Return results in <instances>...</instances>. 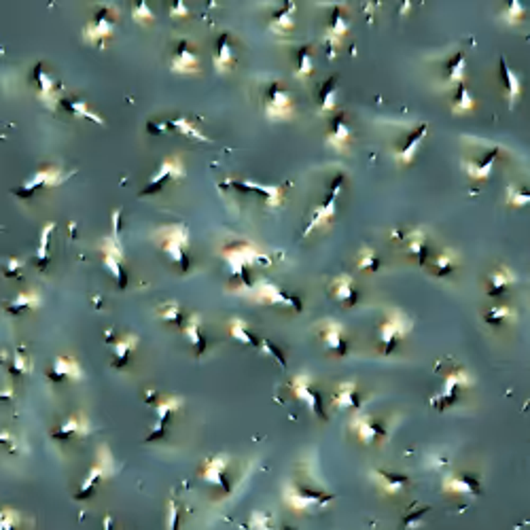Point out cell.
Listing matches in <instances>:
<instances>
[{"mask_svg":"<svg viewBox=\"0 0 530 530\" xmlns=\"http://www.w3.org/2000/svg\"><path fill=\"white\" fill-rule=\"evenodd\" d=\"M212 64L218 73H227L233 64H235V55H233V47H231V38L229 34H221L216 41V49H214V58Z\"/></svg>","mask_w":530,"mask_h":530,"instance_id":"obj_31","label":"cell"},{"mask_svg":"<svg viewBox=\"0 0 530 530\" xmlns=\"http://www.w3.org/2000/svg\"><path fill=\"white\" fill-rule=\"evenodd\" d=\"M371 479L378 484V488L384 492V494H401L406 490V486L410 484V477L408 475H399V473H388V471H380V469H373L371 471Z\"/></svg>","mask_w":530,"mask_h":530,"instance_id":"obj_28","label":"cell"},{"mask_svg":"<svg viewBox=\"0 0 530 530\" xmlns=\"http://www.w3.org/2000/svg\"><path fill=\"white\" fill-rule=\"evenodd\" d=\"M348 34V17H346V9L341 4H333V13H331V19H329V26H327V32H324V45L329 49V58L333 60L344 36Z\"/></svg>","mask_w":530,"mask_h":530,"instance_id":"obj_14","label":"cell"},{"mask_svg":"<svg viewBox=\"0 0 530 530\" xmlns=\"http://www.w3.org/2000/svg\"><path fill=\"white\" fill-rule=\"evenodd\" d=\"M49 380H53V382H62V380L79 382V380H83V369L75 356H58L49 369Z\"/></svg>","mask_w":530,"mask_h":530,"instance_id":"obj_22","label":"cell"},{"mask_svg":"<svg viewBox=\"0 0 530 530\" xmlns=\"http://www.w3.org/2000/svg\"><path fill=\"white\" fill-rule=\"evenodd\" d=\"M11 371H13L15 376H26V373L30 371V361H28V356H26L21 350L15 352L13 363H11Z\"/></svg>","mask_w":530,"mask_h":530,"instance_id":"obj_55","label":"cell"},{"mask_svg":"<svg viewBox=\"0 0 530 530\" xmlns=\"http://www.w3.org/2000/svg\"><path fill=\"white\" fill-rule=\"evenodd\" d=\"M486 322L488 324H503V322H509V320H516V310L509 308V306H494L486 312Z\"/></svg>","mask_w":530,"mask_h":530,"instance_id":"obj_49","label":"cell"},{"mask_svg":"<svg viewBox=\"0 0 530 530\" xmlns=\"http://www.w3.org/2000/svg\"><path fill=\"white\" fill-rule=\"evenodd\" d=\"M314 73V60H312V49L306 45L297 51V68H295V79L304 81Z\"/></svg>","mask_w":530,"mask_h":530,"instance_id":"obj_47","label":"cell"},{"mask_svg":"<svg viewBox=\"0 0 530 530\" xmlns=\"http://www.w3.org/2000/svg\"><path fill=\"white\" fill-rule=\"evenodd\" d=\"M168 529H176L179 526V507L174 501L168 503V522H166Z\"/></svg>","mask_w":530,"mask_h":530,"instance_id":"obj_57","label":"cell"},{"mask_svg":"<svg viewBox=\"0 0 530 530\" xmlns=\"http://www.w3.org/2000/svg\"><path fill=\"white\" fill-rule=\"evenodd\" d=\"M112 473H115L112 454H110V450H108L106 445H102V447L98 450V456H96L94 467L90 469V473L85 475V479H83V484H81V488H79V492H77V499H88V497L96 490V486H98L100 482L108 479Z\"/></svg>","mask_w":530,"mask_h":530,"instance_id":"obj_8","label":"cell"},{"mask_svg":"<svg viewBox=\"0 0 530 530\" xmlns=\"http://www.w3.org/2000/svg\"><path fill=\"white\" fill-rule=\"evenodd\" d=\"M183 406V399L181 397H164L155 403V424H153V430L151 435L147 437V441H153V439H159L164 435V428H166V423L168 418Z\"/></svg>","mask_w":530,"mask_h":530,"instance_id":"obj_21","label":"cell"},{"mask_svg":"<svg viewBox=\"0 0 530 530\" xmlns=\"http://www.w3.org/2000/svg\"><path fill=\"white\" fill-rule=\"evenodd\" d=\"M465 73H467V58L465 53H456L450 62H447V77L445 83L450 88H458L460 83H465Z\"/></svg>","mask_w":530,"mask_h":530,"instance_id":"obj_44","label":"cell"},{"mask_svg":"<svg viewBox=\"0 0 530 530\" xmlns=\"http://www.w3.org/2000/svg\"><path fill=\"white\" fill-rule=\"evenodd\" d=\"M518 278H516V274H514V270H509V267H505V265H501L499 270H494L492 274H490V282H488V295H492V297H497V295H501L507 287H512L514 282H516Z\"/></svg>","mask_w":530,"mask_h":530,"instance_id":"obj_39","label":"cell"},{"mask_svg":"<svg viewBox=\"0 0 530 530\" xmlns=\"http://www.w3.org/2000/svg\"><path fill=\"white\" fill-rule=\"evenodd\" d=\"M406 248L410 255H414L418 259V263L424 265L428 259V246H426V233L423 229H412L406 233Z\"/></svg>","mask_w":530,"mask_h":530,"instance_id":"obj_38","label":"cell"},{"mask_svg":"<svg viewBox=\"0 0 530 530\" xmlns=\"http://www.w3.org/2000/svg\"><path fill=\"white\" fill-rule=\"evenodd\" d=\"M524 15H526V6L522 4V2H518V0H512L505 9H503V13H501V19L505 21V23H520L522 19H524Z\"/></svg>","mask_w":530,"mask_h":530,"instance_id":"obj_50","label":"cell"},{"mask_svg":"<svg viewBox=\"0 0 530 530\" xmlns=\"http://www.w3.org/2000/svg\"><path fill=\"white\" fill-rule=\"evenodd\" d=\"M291 393L302 401L306 403V408L318 416V418H324V412H322V403H320V395L312 388V378L308 373H297L293 380H291Z\"/></svg>","mask_w":530,"mask_h":530,"instance_id":"obj_15","label":"cell"},{"mask_svg":"<svg viewBox=\"0 0 530 530\" xmlns=\"http://www.w3.org/2000/svg\"><path fill=\"white\" fill-rule=\"evenodd\" d=\"M170 15L176 17V19L189 17V6L185 2H174V4H170Z\"/></svg>","mask_w":530,"mask_h":530,"instance_id":"obj_58","label":"cell"},{"mask_svg":"<svg viewBox=\"0 0 530 530\" xmlns=\"http://www.w3.org/2000/svg\"><path fill=\"white\" fill-rule=\"evenodd\" d=\"M295 115V100L280 83H272L265 94V117L270 121H289Z\"/></svg>","mask_w":530,"mask_h":530,"instance_id":"obj_5","label":"cell"},{"mask_svg":"<svg viewBox=\"0 0 530 530\" xmlns=\"http://www.w3.org/2000/svg\"><path fill=\"white\" fill-rule=\"evenodd\" d=\"M250 524H253V526H267V516H263V514H255Z\"/></svg>","mask_w":530,"mask_h":530,"instance_id":"obj_60","label":"cell"},{"mask_svg":"<svg viewBox=\"0 0 530 530\" xmlns=\"http://www.w3.org/2000/svg\"><path fill=\"white\" fill-rule=\"evenodd\" d=\"M115 26H117V9H115L112 4H102V6H98V11L94 13L92 21L85 26L83 36H85L88 43L102 45L106 38L112 36Z\"/></svg>","mask_w":530,"mask_h":530,"instance_id":"obj_6","label":"cell"},{"mask_svg":"<svg viewBox=\"0 0 530 530\" xmlns=\"http://www.w3.org/2000/svg\"><path fill=\"white\" fill-rule=\"evenodd\" d=\"M356 267H359L361 272H376V270L380 267V259H378L376 250H373V248H369V246L361 248V253H359V261H356Z\"/></svg>","mask_w":530,"mask_h":530,"instance_id":"obj_51","label":"cell"},{"mask_svg":"<svg viewBox=\"0 0 530 530\" xmlns=\"http://www.w3.org/2000/svg\"><path fill=\"white\" fill-rule=\"evenodd\" d=\"M34 83H36V96L41 102L49 106V108H55L60 105V85L58 81L45 70L43 64H36L34 66Z\"/></svg>","mask_w":530,"mask_h":530,"instance_id":"obj_17","label":"cell"},{"mask_svg":"<svg viewBox=\"0 0 530 530\" xmlns=\"http://www.w3.org/2000/svg\"><path fill=\"white\" fill-rule=\"evenodd\" d=\"M426 134H428V125L423 123V125H418L410 136H408V140L403 142V147L395 153V159H397V164H401V166H408V164H412L414 161V157H416V153H418V149L423 147L424 138H426Z\"/></svg>","mask_w":530,"mask_h":530,"instance_id":"obj_27","label":"cell"},{"mask_svg":"<svg viewBox=\"0 0 530 530\" xmlns=\"http://www.w3.org/2000/svg\"><path fill=\"white\" fill-rule=\"evenodd\" d=\"M136 346H138V335H134V333L123 335V337H119L117 341H112V354H115L112 365H115V367H123V365L127 363L129 354L136 350Z\"/></svg>","mask_w":530,"mask_h":530,"instance_id":"obj_40","label":"cell"},{"mask_svg":"<svg viewBox=\"0 0 530 530\" xmlns=\"http://www.w3.org/2000/svg\"><path fill=\"white\" fill-rule=\"evenodd\" d=\"M41 306V293L30 289V291H21L17 293V297H13L9 304H6V312L11 314H21V312H28V310H36Z\"/></svg>","mask_w":530,"mask_h":530,"instance_id":"obj_37","label":"cell"},{"mask_svg":"<svg viewBox=\"0 0 530 530\" xmlns=\"http://www.w3.org/2000/svg\"><path fill=\"white\" fill-rule=\"evenodd\" d=\"M102 255H105V267L112 274V278L117 280V285L121 289H125L127 285V274H125V267H123V246H121V240L112 238V235H106L102 240Z\"/></svg>","mask_w":530,"mask_h":530,"instance_id":"obj_12","label":"cell"},{"mask_svg":"<svg viewBox=\"0 0 530 530\" xmlns=\"http://www.w3.org/2000/svg\"><path fill=\"white\" fill-rule=\"evenodd\" d=\"M66 181V174L62 172V168L58 166H47V168H41L36 170L19 189H15V196L19 198H30L34 191L43 189V187H58L60 183Z\"/></svg>","mask_w":530,"mask_h":530,"instance_id":"obj_11","label":"cell"},{"mask_svg":"<svg viewBox=\"0 0 530 530\" xmlns=\"http://www.w3.org/2000/svg\"><path fill=\"white\" fill-rule=\"evenodd\" d=\"M183 176H185V164H183L181 155H170V157H166V159L159 164L157 172L151 176V181L147 183V187L140 191V196L157 194L166 183H170V181H181Z\"/></svg>","mask_w":530,"mask_h":530,"instance_id":"obj_10","label":"cell"},{"mask_svg":"<svg viewBox=\"0 0 530 530\" xmlns=\"http://www.w3.org/2000/svg\"><path fill=\"white\" fill-rule=\"evenodd\" d=\"M501 77H503V83H505V96H507V102L509 106L518 105L520 100V94H522V81L518 77V73L514 68L507 66V60L501 58Z\"/></svg>","mask_w":530,"mask_h":530,"instance_id":"obj_33","label":"cell"},{"mask_svg":"<svg viewBox=\"0 0 530 530\" xmlns=\"http://www.w3.org/2000/svg\"><path fill=\"white\" fill-rule=\"evenodd\" d=\"M155 238L161 246V250L170 257L172 263H176L183 272L189 270V229L185 223H172L164 225L155 231Z\"/></svg>","mask_w":530,"mask_h":530,"instance_id":"obj_2","label":"cell"},{"mask_svg":"<svg viewBox=\"0 0 530 530\" xmlns=\"http://www.w3.org/2000/svg\"><path fill=\"white\" fill-rule=\"evenodd\" d=\"M282 499H285L287 507H291L297 514H306V512H312V509H322V507H327L333 501L331 494L314 492V490H304V488H297L293 484H287L285 486Z\"/></svg>","mask_w":530,"mask_h":530,"instance_id":"obj_3","label":"cell"},{"mask_svg":"<svg viewBox=\"0 0 530 530\" xmlns=\"http://www.w3.org/2000/svg\"><path fill=\"white\" fill-rule=\"evenodd\" d=\"M410 331H412V320L406 317L401 310L393 308L388 312L386 320L380 324V341H382L384 354H391L393 348L397 346V341L403 339Z\"/></svg>","mask_w":530,"mask_h":530,"instance_id":"obj_7","label":"cell"},{"mask_svg":"<svg viewBox=\"0 0 530 530\" xmlns=\"http://www.w3.org/2000/svg\"><path fill=\"white\" fill-rule=\"evenodd\" d=\"M60 105L64 106L70 115H75V117H81V119H90V121H94V123H98V125H105V119L98 115V112H94L90 105L85 102V100H81V98H64Z\"/></svg>","mask_w":530,"mask_h":530,"instance_id":"obj_42","label":"cell"},{"mask_svg":"<svg viewBox=\"0 0 530 530\" xmlns=\"http://www.w3.org/2000/svg\"><path fill=\"white\" fill-rule=\"evenodd\" d=\"M157 317L166 322H174V324H181L183 322V314H181V306L176 302H168L164 304L159 310H157Z\"/></svg>","mask_w":530,"mask_h":530,"instance_id":"obj_52","label":"cell"},{"mask_svg":"<svg viewBox=\"0 0 530 530\" xmlns=\"http://www.w3.org/2000/svg\"><path fill=\"white\" fill-rule=\"evenodd\" d=\"M223 187H231V189H238V191L261 194L272 208H278L282 204V198H285L282 187H278V185H263V183H255V181H235V179H229V181L223 183Z\"/></svg>","mask_w":530,"mask_h":530,"instance_id":"obj_16","label":"cell"},{"mask_svg":"<svg viewBox=\"0 0 530 530\" xmlns=\"http://www.w3.org/2000/svg\"><path fill=\"white\" fill-rule=\"evenodd\" d=\"M55 231V223L49 221L43 225L41 229V235H38V246H36V263H38V270H47V263H49V240H51V233Z\"/></svg>","mask_w":530,"mask_h":530,"instance_id":"obj_43","label":"cell"},{"mask_svg":"<svg viewBox=\"0 0 530 530\" xmlns=\"http://www.w3.org/2000/svg\"><path fill=\"white\" fill-rule=\"evenodd\" d=\"M132 17H134L136 23H151L155 19V13L151 11V6L147 2L140 0L136 4H132Z\"/></svg>","mask_w":530,"mask_h":530,"instance_id":"obj_54","label":"cell"},{"mask_svg":"<svg viewBox=\"0 0 530 530\" xmlns=\"http://www.w3.org/2000/svg\"><path fill=\"white\" fill-rule=\"evenodd\" d=\"M21 265H23V263H21L19 259H15V257H13V259H9V261H6V276H15V274H19Z\"/></svg>","mask_w":530,"mask_h":530,"instance_id":"obj_59","label":"cell"},{"mask_svg":"<svg viewBox=\"0 0 530 530\" xmlns=\"http://www.w3.org/2000/svg\"><path fill=\"white\" fill-rule=\"evenodd\" d=\"M227 462H229V458H227L225 454H216V456L208 458V460L204 462V467H202V479H204L206 484H212V486H216V488H221V490L227 492V490H229L227 479H225Z\"/></svg>","mask_w":530,"mask_h":530,"instance_id":"obj_23","label":"cell"},{"mask_svg":"<svg viewBox=\"0 0 530 530\" xmlns=\"http://www.w3.org/2000/svg\"><path fill=\"white\" fill-rule=\"evenodd\" d=\"M170 68L176 75H196L200 70L198 53L194 51V47L187 41H179L174 55H172V62H170Z\"/></svg>","mask_w":530,"mask_h":530,"instance_id":"obj_19","label":"cell"},{"mask_svg":"<svg viewBox=\"0 0 530 530\" xmlns=\"http://www.w3.org/2000/svg\"><path fill=\"white\" fill-rule=\"evenodd\" d=\"M295 11H297L295 2L282 4V9H278V11L274 13V17H272V21H270V30L276 32V34H287V32H291V30L295 28Z\"/></svg>","mask_w":530,"mask_h":530,"instance_id":"obj_34","label":"cell"},{"mask_svg":"<svg viewBox=\"0 0 530 530\" xmlns=\"http://www.w3.org/2000/svg\"><path fill=\"white\" fill-rule=\"evenodd\" d=\"M471 384H473V380H471L469 371H465V369H454V371H450V373L445 376V380H443L441 391L430 399V406H433L435 410H445L447 406H452V403L456 401L458 393H460L462 388L471 386Z\"/></svg>","mask_w":530,"mask_h":530,"instance_id":"obj_9","label":"cell"},{"mask_svg":"<svg viewBox=\"0 0 530 530\" xmlns=\"http://www.w3.org/2000/svg\"><path fill=\"white\" fill-rule=\"evenodd\" d=\"M359 406H361V401H359L356 384H354L352 380L341 382V384L335 388L333 408H337V410H359Z\"/></svg>","mask_w":530,"mask_h":530,"instance_id":"obj_32","label":"cell"},{"mask_svg":"<svg viewBox=\"0 0 530 530\" xmlns=\"http://www.w3.org/2000/svg\"><path fill=\"white\" fill-rule=\"evenodd\" d=\"M221 255H223L225 263L229 265L233 278H238L242 282L240 285V291L242 293H246L250 289V282L246 278V270L250 265H257V263H263V265H270L272 263L270 257L261 248H257L253 242H246V240L244 242H233V244L225 246L221 250Z\"/></svg>","mask_w":530,"mask_h":530,"instance_id":"obj_1","label":"cell"},{"mask_svg":"<svg viewBox=\"0 0 530 530\" xmlns=\"http://www.w3.org/2000/svg\"><path fill=\"white\" fill-rule=\"evenodd\" d=\"M331 293H333V297L339 302V304H344V306H354L356 304V300H359V293H356V289H354V282H352V276H348V274H341V276H337L333 282H331Z\"/></svg>","mask_w":530,"mask_h":530,"instance_id":"obj_30","label":"cell"},{"mask_svg":"<svg viewBox=\"0 0 530 530\" xmlns=\"http://www.w3.org/2000/svg\"><path fill=\"white\" fill-rule=\"evenodd\" d=\"M90 433V420L85 414H75L70 416L68 420L60 424L55 430H53V439L58 441H68L73 437H85Z\"/></svg>","mask_w":530,"mask_h":530,"instance_id":"obj_29","label":"cell"},{"mask_svg":"<svg viewBox=\"0 0 530 530\" xmlns=\"http://www.w3.org/2000/svg\"><path fill=\"white\" fill-rule=\"evenodd\" d=\"M166 129H174V132H179V134H183V136H187V138H194V140H198V142H211V138L208 136H204L200 129H198V125L189 119V117H174V119H168V121H159V123H149V132H166Z\"/></svg>","mask_w":530,"mask_h":530,"instance_id":"obj_18","label":"cell"},{"mask_svg":"<svg viewBox=\"0 0 530 530\" xmlns=\"http://www.w3.org/2000/svg\"><path fill=\"white\" fill-rule=\"evenodd\" d=\"M183 333L189 339V344L196 348V354L202 356L204 350H206V339L202 335V318H200V314H191L187 318V322L183 324Z\"/></svg>","mask_w":530,"mask_h":530,"instance_id":"obj_36","label":"cell"},{"mask_svg":"<svg viewBox=\"0 0 530 530\" xmlns=\"http://www.w3.org/2000/svg\"><path fill=\"white\" fill-rule=\"evenodd\" d=\"M19 524V514L15 509H9L4 507L2 514H0V529L2 530H11L15 529Z\"/></svg>","mask_w":530,"mask_h":530,"instance_id":"obj_56","label":"cell"},{"mask_svg":"<svg viewBox=\"0 0 530 530\" xmlns=\"http://www.w3.org/2000/svg\"><path fill=\"white\" fill-rule=\"evenodd\" d=\"M341 185H344V176H337V179L333 181L331 189H329L327 200H324L322 204H318L317 208H314V212H312V218H310V223H308L304 235H310L312 231H317L318 227H324V225L333 218L335 206H337V196H339V191H341Z\"/></svg>","mask_w":530,"mask_h":530,"instance_id":"obj_13","label":"cell"},{"mask_svg":"<svg viewBox=\"0 0 530 530\" xmlns=\"http://www.w3.org/2000/svg\"><path fill=\"white\" fill-rule=\"evenodd\" d=\"M530 202V196L526 189H520V187H514L509 185L507 187V204L514 206V208H522Z\"/></svg>","mask_w":530,"mask_h":530,"instance_id":"obj_53","label":"cell"},{"mask_svg":"<svg viewBox=\"0 0 530 530\" xmlns=\"http://www.w3.org/2000/svg\"><path fill=\"white\" fill-rule=\"evenodd\" d=\"M475 106H477V102H475L473 94L469 92V88H467L465 83H460V85L456 88V96H454V100H452V112H454V115H467V112H471Z\"/></svg>","mask_w":530,"mask_h":530,"instance_id":"obj_46","label":"cell"},{"mask_svg":"<svg viewBox=\"0 0 530 530\" xmlns=\"http://www.w3.org/2000/svg\"><path fill=\"white\" fill-rule=\"evenodd\" d=\"M320 333H322V341H324V348L337 356H344L348 346H346V337H344V324L333 320V318H327L322 320L320 324Z\"/></svg>","mask_w":530,"mask_h":530,"instance_id":"obj_20","label":"cell"},{"mask_svg":"<svg viewBox=\"0 0 530 530\" xmlns=\"http://www.w3.org/2000/svg\"><path fill=\"white\" fill-rule=\"evenodd\" d=\"M350 426H352L354 435L359 437V441H363L365 445L378 441V439L384 435V430L380 428V424L373 423V418H371L369 414H363V412H356V414H354Z\"/></svg>","mask_w":530,"mask_h":530,"instance_id":"obj_24","label":"cell"},{"mask_svg":"<svg viewBox=\"0 0 530 530\" xmlns=\"http://www.w3.org/2000/svg\"><path fill=\"white\" fill-rule=\"evenodd\" d=\"M352 138V129L344 115H337L331 123V129L327 134V147H331L337 153H344L348 149V142Z\"/></svg>","mask_w":530,"mask_h":530,"instance_id":"obj_25","label":"cell"},{"mask_svg":"<svg viewBox=\"0 0 530 530\" xmlns=\"http://www.w3.org/2000/svg\"><path fill=\"white\" fill-rule=\"evenodd\" d=\"M441 488L447 494H467V497L479 494V482L473 475H445Z\"/></svg>","mask_w":530,"mask_h":530,"instance_id":"obj_26","label":"cell"},{"mask_svg":"<svg viewBox=\"0 0 530 530\" xmlns=\"http://www.w3.org/2000/svg\"><path fill=\"white\" fill-rule=\"evenodd\" d=\"M250 300L259 302V304H270V306H285V308H293V310H302V302L289 293H285L280 287H276L274 282L267 280H259L255 285H250V289L244 293Z\"/></svg>","mask_w":530,"mask_h":530,"instance_id":"obj_4","label":"cell"},{"mask_svg":"<svg viewBox=\"0 0 530 530\" xmlns=\"http://www.w3.org/2000/svg\"><path fill=\"white\" fill-rule=\"evenodd\" d=\"M318 110L320 115H327V112H333L337 108V79L331 77L322 83L320 88V94H318Z\"/></svg>","mask_w":530,"mask_h":530,"instance_id":"obj_41","label":"cell"},{"mask_svg":"<svg viewBox=\"0 0 530 530\" xmlns=\"http://www.w3.org/2000/svg\"><path fill=\"white\" fill-rule=\"evenodd\" d=\"M499 157V149H490L488 155L482 159V161H465V170L471 179L475 181H486L490 174H492V168H494V161Z\"/></svg>","mask_w":530,"mask_h":530,"instance_id":"obj_35","label":"cell"},{"mask_svg":"<svg viewBox=\"0 0 530 530\" xmlns=\"http://www.w3.org/2000/svg\"><path fill=\"white\" fill-rule=\"evenodd\" d=\"M456 263H458V255H456L454 250H443V253L433 261V270H435L437 276H445V274H450V272L456 267Z\"/></svg>","mask_w":530,"mask_h":530,"instance_id":"obj_48","label":"cell"},{"mask_svg":"<svg viewBox=\"0 0 530 530\" xmlns=\"http://www.w3.org/2000/svg\"><path fill=\"white\" fill-rule=\"evenodd\" d=\"M229 335L240 341V344H246V346H253V348H259L261 346V339H257L250 331H248V324L242 320V318H231L229 320Z\"/></svg>","mask_w":530,"mask_h":530,"instance_id":"obj_45","label":"cell"}]
</instances>
